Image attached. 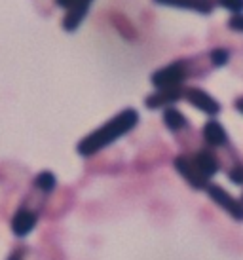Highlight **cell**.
<instances>
[{
	"label": "cell",
	"instance_id": "cell-1",
	"mask_svg": "<svg viewBox=\"0 0 243 260\" xmlns=\"http://www.w3.org/2000/svg\"><path fill=\"white\" fill-rule=\"evenodd\" d=\"M139 123V112L133 109H126L118 112L114 118H110L107 123H103L101 127L92 131L89 135L80 141L76 145V152L84 158H89L93 154L101 152L103 148L110 146L114 141L128 135L129 131Z\"/></svg>",
	"mask_w": 243,
	"mask_h": 260
},
{
	"label": "cell",
	"instance_id": "cell-6",
	"mask_svg": "<svg viewBox=\"0 0 243 260\" xmlns=\"http://www.w3.org/2000/svg\"><path fill=\"white\" fill-rule=\"evenodd\" d=\"M185 99L190 105H192L194 109L201 110V112H205L209 116H217L221 112V105L217 99H213L207 91H203L200 87H186L185 89Z\"/></svg>",
	"mask_w": 243,
	"mask_h": 260
},
{
	"label": "cell",
	"instance_id": "cell-8",
	"mask_svg": "<svg viewBox=\"0 0 243 260\" xmlns=\"http://www.w3.org/2000/svg\"><path fill=\"white\" fill-rule=\"evenodd\" d=\"M185 97V89L183 87H175V89H158L154 95H148L146 97V109H160V107H165V105H171V103H177L179 99Z\"/></svg>",
	"mask_w": 243,
	"mask_h": 260
},
{
	"label": "cell",
	"instance_id": "cell-12",
	"mask_svg": "<svg viewBox=\"0 0 243 260\" xmlns=\"http://www.w3.org/2000/svg\"><path fill=\"white\" fill-rule=\"evenodd\" d=\"M57 186V179L51 171H40L33 181V188H36L38 192H42L44 196H50Z\"/></svg>",
	"mask_w": 243,
	"mask_h": 260
},
{
	"label": "cell",
	"instance_id": "cell-3",
	"mask_svg": "<svg viewBox=\"0 0 243 260\" xmlns=\"http://www.w3.org/2000/svg\"><path fill=\"white\" fill-rule=\"evenodd\" d=\"M36 224H38V211L27 202H21V205L15 209L12 220H10L12 234L15 238H27L36 228Z\"/></svg>",
	"mask_w": 243,
	"mask_h": 260
},
{
	"label": "cell",
	"instance_id": "cell-17",
	"mask_svg": "<svg viewBox=\"0 0 243 260\" xmlns=\"http://www.w3.org/2000/svg\"><path fill=\"white\" fill-rule=\"evenodd\" d=\"M27 256V247H15L12 253L8 254L6 260H25Z\"/></svg>",
	"mask_w": 243,
	"mask_h": 260
},
{
	"label": "cell",
	"instance_id": "cell-21",
	"mask_svg": "<svg viewBox=\"0 0 243 260\" xmlns=\"http://www.w3.org/2000/svg\"><path fill=\"white\" fill-rule=\"evenodd\" d=\"M241 202H243V196H241Z\"/></svg>",
	"mask_w": 243,
	"mask_h": 260
},
{
	"label": "cell",
	"instance_id": "cell-14",
	"mask_svg": "<svg viewBox=\"0 0 243 260\" xmlns=\"http://www.w3.org/2000/svg\"><path fill=\"white\" fill-rule=\"evenodd\" d=\"M209 59H211V63H213L215 67H224L228 63L230 53L226 50H222V48H217V50H213L209 53Z\"/></svg>",
	"mask_w": 243,
	"mask_h": 260
},
{
	"label": "cell",
	"instance_id": "cell-20",
	"mask_svg": "<svg viewBox=\"0 0 243 260\" xmlns=\"http://www.w3.org/2000/svg\"><path fill=\"white\" fill-rule=\"evenodd\" d=\"M236 109L239 110L243 114V97H239V99H236Z\"/></svg>",
	"mask_w": 243,
	"mask_h": 260
},
{
	"label": "cell",
	"instance_id": "cell-13",
	"mask_svg": "<svg viewBox=\"0 0 243 260\" xmlns=\"http://www.w3.org/2000/svg\"><path fill=\"white\" fill-rule=\"evenodd\" d=\"M164 123L171 131H179L188 125V120H186V116L183 114V112H179L177 109H165Z\"/></svg>",
	"mask_w": 243,
	"mask_h": 260
},
{
	"label": "cell",
	"instance_id": "cell-16",
	"mask_svg": "<svg viewBox=\"0 0 243 260\" xmlns=\"http://www.w3.org/2000/svg\"><path fill=\"white\" fill-rule=\"evenodd\" d=\"M228 179L234 182V184L243 186V164H237V166H234L232 169H230Z\"/></svg>",
	"mask_w": 243,
	"mask_h": 260
},
{
	"label": "cell",
	"instance_id": "cell-18",
	"mask_svg": "<svg viewBox=\"0 0 243 260\" xmlns=\"http://www.w3.org/2000/svg\"><path fill=\"white\" fill-rule=\"evenodd\" d=\"M228 27L232 30H237V32H243V15H234L228 21Z\"/></svg>",
	"mask_w": 243,
	"mask_h": 260
},
{
	"label": "cell",
	"instance_id": "cell-9",
	"mask_svg": "<svg viewBox=\"0 0 243 260\" xmlns=\"http://www.w3.org/2000/svg\"><path fill=\"white\" fill-rule=\"evenodd\" d=\"M156 4L171 8H185L192 12H200L203 15H209L215 10V0H154Z\"/></svg>",
	"mask_w": 243,
	"mask_h": 260
},
{
	"label": "cell",
	"instance_id": "cell-2",
	"mask_svg": "<svg viewBox=\"0 0 243 260\" xmlns=\"http://www.w3.org/2000/svg\"><path fill=\"white\" fill-rule=\"evenodd\" d=\"M188 78V67L186 61H175L171 65L162 67L160 71L150 76V82L156 89H175L183 87V82Z\"/></svg>",
	"mask_w": 243,
	"mask_h": 260
},
{
	"label": "cell",
	"instance_id": "cell-7",
	"mask_svg": "<svg viewBox=\"0 0 243 260\" xmlns=\"http://www.w3.org/2000/svg\"><path fill=\"white\" fill-rule=\"evenodd\" d=\"M93 0H74V4L69 8V12L63 19V29L67 32H74V30L80 27V23L84 21V17L89 12V6H92Z\"/></svg>",
	"mask_w": 243,
	"mask_h": 260
},
{
	"label": "cell",
	"instance_id": "cell-10",
	"mask_svg": "<svg viewBox=\"0 0 243 260\" xmlns=\"http://www.w3.org/2000/svg\"><path fill=\"white\" fill-rule=\"evenodd\" d=\"M203 139H205V143L209 146L219 148V146H224L228 143V133L217 120H209L203 125Z\"/></svg>",
	"mask_w": 243,
	"mask_h": 260
},
{
	"label": "cell",
	"instance_id": "cell-4",
	"mask_svg": "<svg viewBox=\"0 0 243 260\" xmlns=\"http://www.w3.org/2000/svg\"><path fill=\"white\" fill-rule=\"evenodd\" d=\"M207 196L213 200L221 209H224L228 215L236 218V220H243V202H237L234 196H230L226 190L219 184H209L207 188Z\"/></svg>",
	"mask_w": 243,
	"mask_h": 260
},
{
	"label": "cell",
	"instance_id": "cell-19",
	"mask_svg": "<svg viewBox=\"0 0 243 260\" xmlns=\"http://www.w3.org/2000/svg\"><path fill=\"white\" fill-rule=\"evenodd\" d=\"M55 4H57V6H61V8H67V10H69V8H71L72 4H74V0H55Z\"/></svg>",
	"mask_w": 243,
	"mask_h": 260
},
{
	"label": "cell",
	"instance_id": "cell-5",
	"mask_svg": "<svg viewBox=\"0 0 243 260\" xmlns=\"http://www.w3.org/2000/svg\"><path fill=\"white\" fill-rule=\"evenodd\" d=\"M175 169L180 173V177L185 179L188 184L196 190H205L209 186V179H205L200 173V169L194 166L192 158H186V156H177L175 158Z\"/></svg>",
	"mask_w": 243,
	"mask_h": 260
},
{
	"label": "cell",
	"instance_id": "cell-11",
	"mask_svg": "<svg viewBox=\"0 0 243 260\" xmlns=\"http://www.w3.org/2000/svg\"><path fill=\"white\" fill-rule=\"evenodd\" d=\"M192 161L194 166L200 169V173L205 177V179H211L213 175H217V171H219V159L215 158L213 154L209 150H200L196 152L192 156Z\"/></svg>",
	"mask_w": 243,
	"mask_h": 260
},
{
	"label": "cell",
	"instance_id": "cell-15",
	"mask_svg": "<svg viewBox=\"0 0 243 260\" xmlns=\"http://www.w3.org/2000/svg\"><path fill=\"white\" fill-rule=\"evenodd\" d=\"M219 4L236 15H241L243 12V0H219Z\"/></svg>",
	"mask_w": 243,
	"mask_h": 260
}]
</instances>
